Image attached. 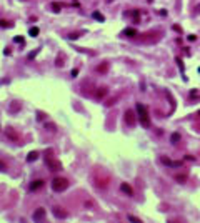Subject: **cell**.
<instances>
[{
    "instance_id": "cell-13",
    "label": "cell",
    "mask_w": 200,
    "mask_h": 223,
    "mask_svg": "<svg viewBox=\"0 0 200 223\" xmlns=\"http://www.w3.org/2000/svg\"><path fill=\"white\" fill-rule=\"evenodd\" d=\"M29 34L32 35V37H35V35H38V29L37 27H32V29L29 30Z\"/></svg>"
},
{
    "instance_id": "cell-9",
    "label": "cell",
    "mask_w": 200,
    "mask_h": 223,
    "mask_svg": "<svg viewBox=\"0 0 200 223\" xmlns=\"http://www.w3.org/2000/svg\"><path fill=\"white\" fill-rule=\"evenodd\" d=\"M37 156H38L37 152H30L29 156H27V162H34V160H37Z\"/></svg>"
},
{
    "instance_id": "cell-5",
    "label": "cell",
    "mask_w": 200,
    "mask_h": 223,
    "mask_svg": "<svg viewBox=\"0 0 200 223\" xmlns=\"http://www.w3.org/2000/svg\"><path fill=\"white\" fill-rule=\"evenodd\" d=\"M45 216V210L43 208H37V211L34 213V222H40Z\"/></svg>"
},
{
    "instance_id": "cell-23",
    "label": "cell",
    "mask_w": 200,
    "mask_h": 223,
    "mask_svg": "<svg viewBox=\"0 0 200 223\" xmlns=\"http://www.w3.org/2000/svg\"><path fill=\"white\" fill-rule=\"evenodd\" d=\"M199 115H200V112H199Z\"/></svg>"
},
{
    "instance_id": "cell-19",
    "label": "cell",
    "mask_w": 200,
    "mask_h": 223,
    "mask_svg": "<svg viewBox=\"0 0 200 223\" xmlns=\"http://www.w3.org/2000/svg\"><path fill=\"white\" fill-rule=\"evenodd\" d=\"M128 220H132V222H138V223H140V220L135 218V216H128Z\"/></svg>"
},
{
    "instance_id": "cell-8",
    "label": "cell",
    "mask_w": 200,
    "mask_h": 223,
    "mask_svg": "<svg viewBox=\"0 0 200 223\" xmlns=\"http://www.w3.org/2000/svg\"><path fill=\"white\" fill-rule=\"evenodd\" d=\"M120 190H122V192H125V193H128V195H133L132 186L127 185V183H122V185H120Z\"/></svg>"
},
{
    "instance_id": "cell-16",
    "label": "cell",
    "mask_w": 200,
    "mask_h": 223,
    "mask_svg": "<svg viewBox=\"0 0 200 223\" xmlns=\"http://www.w3.org/2000/svg\"><path fill=\"white\" fill-rule=\"evenodd\" d=\"M125 35H137V32L133 29H127L125 30Z\"/></svg>"
},
{
    "instance_id": "cell-2",
    "label": "cell",
    "mask_w": 200,
    "mask_h": 223,
    "mask_svg": "<svg viewBox=\"0 0 200 223\" xmlns=\"http://www.w3.org/2000/svg\"><path fill=\"white\" fill-rule=\"evenodd\" d=\"M68 186V180L67 178H53V181H52V190L53 192H57V193H60V192H64V190H67Z\"/></svg>"
},
{
    "instance_id": "cell-14",
    "label": "cell",
    "mask_w": 200,
    "mask_h": 223,
    "mask_svg": "<svg viewBox=\"0 0 200 223\" xmlns=\"http://www.w3.org/2000/svg\"><path fill=\"white\" fill-rule=\"evenodd\" d=\"M107 93V90L105 88H98V92H97V98H102L103 95Z\"/></svg>"
},
{
    "instance_id": "cell-15",
    "label": "cell",
    "mask_w": 200,
    "mask_h": 223,
    "mask_svg": "<svg viewBox=\"0 0 200 223\" xmlns=\"http://www.w3.org/2000/svg\"><path fill=\"white\" fill-rule=\"evenodd\" d=\"M7 133H9V137H10V138L17 140V133H15V132H12V128H9V130H7Z\"/></svg>"
},
{
    "instance_id": "cell-6",
    "label": "cell",
    "mask_w": 200,
    "mask_h": 223,
    "mask_svg": "<svg viewBox=\"0 0 200 223\" xmlns=\"http://www.w3.org/2000/svg\"><path fill=\"white\" fill-rule=\"evenodd\" d=\"M53 215H55L57 218H67V211H64V208H53Z\"/></svg>"
},
{
    "instance_id": "cell-18",
    "label": "cell",
    "mask_w": 200,
    "mask_h": 223,
    "mask_svg": "<svg viewBox=\"0 0 200 223\" xmlns=\"http://www.w3.org/2000/svg\"><path fill=\"white\" fill-rule=\"evenodd\" d=\"M0 25H2V27H10V23H7L5 20H0Z\"/></svg>"
},
{
    "instance_id": "cell-12",
    "label": "cell",
    "mask_w": 200,
    "mask_h": 223,
    "mask_svg": "<svg viewBox=\"0 0 200 223\" xmlns=\"http://www.w3.org/2000/svg\"><path fill=\"white\" fill-rule=\"evenodd\" d=\"M94 18H95V20H100V22L105 20V17H103L102 13H98V12H94Z\"/></svg>"
},
{
    "instance_id": "cell-4",
    "label": "cell",
    "mask_w": 200,
    "mask_h": 223,
    "mask_svg": "<svg viewBox=\"0 0 200 223\" xmlns=\"http://www.w3.org/2000/svg\"><path fill=\"white\" fill-rule=\"evenodd\" d=\"M125 122H127V125H130V126H133L135 125V115H133V112L132 110H127L125 112Z\"/></svg>"
},
{
    "instance_id": "cell-3",
    "label": "cell",
    "mask_w": 200,
    "mask_h": 223,
    "mask_svg": "<svg viewBox=\"0 0 200 223\" xmlns=\"http://www.w3.org/2000/svg\"><path fill=\"white\" fill-rule=\"evenodd\" d=\"M47 165H48V168H50L52 172H59V170L62 168L60 162L59 160H52V158H48V160H47Z\"/></svg>"
},
{
    "instance_id": "cell-1",
    "label": "cell",
    "mask_w": 200,
    "mask_h": 223,
    "mask_svg": "<svg viewBox=\"0 0 200 223\" xmlns=\"http://www.w3.org/2000/svg\"><path fill=\"white\" fill-rule=\"evenodd\" d=\"M137 112H138V120H140V125L149 128L150 126V115H149V110L145 105H140L137 103Z\"/></svg>"
},
{
    "instance_id": "cell-11",
    "label": "cell",
    "mask_w": 200,
    "mask_h": 223,
    "mask_svg": "<svg viewBox=\"0 0 200 223\" xmlns=\"http://www.w3.org/2000/svg\"><path fill=\"white\" fill-rule=\"evenodd\" d=\"M20 108V103L18 102H12V105H10V112H17Z\"/></svg>"
},
{
    "instance_id": "cell-17",
    "label": "cell",
    "mask_w": 200,
    "mask_h": 223,
    "mask_svg": "<svg viewBox=\"0 0 200 223\" xmlns=\"http://www.w3.org/2000/svg\"><path fill=\"white\" fill-rule=\"evenodd\" d=\"M179 140H180V135L179 133H174V135H172V142H179Z\"/></svg>"
},
{
    "instance_id": "cell-20",
    "label": "cell",
    "mask_w": 200,
    "mask_h": 223,
    "mask_svg": "<svg viewBox=\"0 0 200 223\" xmlns=\"http://www.w3.org/2000/svg\"><path fill=\"white\" fill-rule=\"evenodd\" d=\"M4 170H5V165L2 163V162H0V172H4Z\"/></svg>"
},
{
    "instance_id": "cell-22",
    "label": "cell",
    "mask_w": 200,
    "mask_h": 223,
    "mask_svg": "<svg viewBox=\"0 0 200 223\" xmlns=\"http://www.w3.org/2000/svg\"><path fill=\"white\" fill-rule=\"evenodd\" d=\"M149 2H152V0H149Z\"/></svg>"
},
{
    "instance_id": "cell-10",
    "label": "cell",
    "mask_w": 200,
    "mask_h": 223,
    "mask_svg": "<svg viewBox=\"0 0 200 223\" xmlns=\"http://www.w3.org/2000/svg\"><path fill=\"white\" fill-rule=\"evenodd\" d=\"M52 9H53V12H60V10H62V4H59V2H52Z\"/></svg>"
},
{
    "instance_id": "cell-21",
    "label": "cell",
    "mask_w": 200,
    "mask_h": 223,
    "mask_svg": "<svg viewBox=\"0 0 200 223\" xmlns=\"http://www.w3.org/2000/svg\"><path fill=\"white\" fill-rule=\"evenodd\" d=\"M197 13H200V5H199V7H197Z\"/></svg>"
},
{
    "instance_id": "cell-7",
    "label": "cell",
    "mask_w": 200,
    "mask_h": 223,
    "mask_svg": "<svg viewBox=\"0 0 200 223\" xmlns=\"http://www.w3.org/2000/svg\"><path fill=\"white\" fill-rule=\"evenodd\" d=\"M42 186H43V180H35V181H32L30 190L34 192V190H38V188H42Z\"/></svg>"
}]
</instances>
